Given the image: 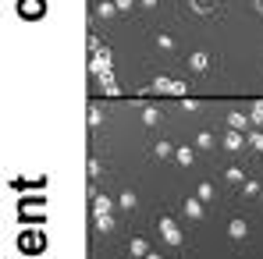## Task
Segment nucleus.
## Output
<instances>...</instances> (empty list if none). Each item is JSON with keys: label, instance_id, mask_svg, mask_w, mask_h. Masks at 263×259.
<instances>
[{"label": "nucleus", "instance_id": "nucleus-1", "mask_svg": "<svg viewBox=\"0 0 263 259\" xmlns=\"http://www.w3.org/2000/svg\"><path fill=\"white\" fill-rule=\"evenodd\" d=\"M160 234H164L167 245H175V249L185 245V234H181V227L175 224V216H160Z\"/></svg>", "mask_w": 263, "mask_h": 259}, {"label": "nucleus", "instance_id": "nucleus-2", "mask_svg": "<svg viewBox=\"0 0 263 259\" xmlns=\"http://www.w3.org/2000/svg\"><path fill=\"white\" fill-rule=\"evenodd\" d=\"M149 89H153V92H171V96H185V82H178V78H164V75H157Z\"/></svg>", "mask_w": 263, "mask_h": 259}, {"label": "nucleus", "instance_id": "nucleus-3", "mask_svg": "<svg viewBox=\"0 0 263 259\" xmlns=\"http://www.w3.org/2000/svg\"><path fill=\"white\" fill-rule=\"evenodd\" d=\"M92 75H110V50L107 46H100V50H92Z\"/></svg>", "mask_w": 263, "mask_h": 259}, {"label": "nucleus", "instance_id": "nucleus-4", "mask_svg": "<svg viewBox=\"0 0 263 259\" xmlns=\"http://www.w3.org/2000/svg\"><path fill=\"white\" fill-rule=\"evenodd\" d=\"M43 245H46V234L43 231H32V234H22V252H43Z\"/></svg>", "mask_w": 263, "mask_h": 259}, {"label": "nucleus", "instance_id": "nucleus-5", "mask_svg": "<svg viewBox=\"0 0 263 259\" xmlns=\"http://www.w3.org/2000/svg\"><path fill=\"white\" fill-rule=\"evenodd\" d=\"M43 213V199H29V203H22V216L25 220H40Z\"/></svg>", "mask_w": 263, "mask_h": 259}, {"label": "nucleus", "instance_id": "nucleus-6", "mask_svg": "<svg viewBox=\"0 0 263 259\" xmlns=\"http://www.w3.org/2000/svg\"><path fill=\"white\" fill-rule=\"evenodd\" d=\"M228 234H231V238H235V242H242V238H246V234H249V224H246V220H242V216H235V220H231V224H228Z\"/></svg>", "mask_w": 263, "mask_h": 259}, {"label": "nucleus", "instance_id": "nucleus-7", "mask_svg": "<svg viewBox=\"0 0 263 259\" xmlns=\"http://www.w3.org/2000/svg\"><path fill=\"white\" fill-rule=\"evenodd\" d=\"M253 125V117H246V114H238V110H231L228 114V128H235V131H246Z\"/></svg>", "mask_w": 263, "mask_h": 259}, {"label": "nucleus", "instance_id": "nucleus-8", "mask_svg": "<svg viewBox=\"0 0 263 259\" xmlns=\"http://www.w3.org/2000/svg\"><path fill=\"white\" fill-rule=\"evenodd\" d=\"M43 11H46L43 0H22V14H25V18H36V14H43Z\"/></svg>", "mask_w": 263, "mask_h": 259}, {"label": "nucleus", "instance_id": "nucleus-9", "mask_svg": "<svg viewBox=\"0 0 263 259\" xmlns=\"http://www.w3.org/2000/svg\"><path fill=\"white\" fill-rule=\"evenodd\" d=\"M224 149H228V153H238V149H242V131H228V135H224Z\"/></svg>", "mask_w": 263, "mask_h": 259}, {"label": "nucleus", "instance_id": "nucleus-10", "mask_svg": "<svg viewBox=\"0 0 263 259\" xmlns=\"http://www.w3.org/2000/svg\"><path fill=\"white\" fill-rule=\"evenodd\" d=\"M175 153H178V149H175V146H171V142H164V138H160V142L153 146V156H157V160H171Z\"/></svg>", "mask_w": 263, "mask_h": 259}, {"label": "nucleus", "instance_id": "nucleus-11", "mask_svg": "<svg viewBox=\"0 0 263 259\" xmlns=\"http://www.w3.org/2000/svg\"><path fill=\"white\" fill-rule=\"evenodd\" d=\"M175 164H181V167H192V164H196V149L181 146V149L175 153Z\"/></svg>", "mask_w": 263, "mask_h": 259}, {"label": "nucleus", "instance_id": "nucleus-12", "mask_svg": "<svg viewBox=\"0 0 263 259\" xmlns=\"http://www.w3.org/2000/svg\"><path fill=\"white\" fill-rule=\"evenodd\" d=\"M189 4H192L196 14H214L217 11V0H189Z\"/></svg>", "mask_w": 263, "mask_h": 259}, {"label": "nucleus", "instance_id": "nucleus-13", "mask_svg": "<svg viewBox=\"0 0 263 259\" xmlns=\"http://www.w3.org/2000/svg\"><path fill=\"white\" fill-rule=\"evenodd\" d=\"M128 252H132V256H149V242H146V238H132Z\"/></svg>", "mask_w": 263, "mask_h": 259}, {"label": "nucleus", "instance_id": "nucleus-14", "mask_svg": "<svg viewBox=\"0 0 263 259\" xmlns=\"http://www.w3.org/2000/svg\"><path fill=\"white\" fill-rule=\"evenodd\" d=\"M96 231H100V234H110V231H114V216L110 213H96Z\"/></svg>", "mask_w": 263, "mask_h": 259}, {"label": "nucleus", "instance_id": "nucleus-15", "mask_svg": "<svg viewBox=\"0 0 263 259\" xmlns=\"http://www.w3.org/2000/svg\"><path fill=\"white\" fill-rule=\"evenodd\" d=\"M185 216L199 220V216H203V199H185Z\"/></svg>", "mask_w": 263, "mask_h": 259}, {"label": "nucleus", "instance_id": "nucleus-16", "mask_svg": "<svg viewBox=\"0 0 263 259\" xmlns=\"http://www.w3.org/2000/svg\"><path fill=\"white\" fill-rule=\"evenodd\" d=\"M189 68H192V71H206V68H210V57H206V53H192V57H189Z\"/></svg>", "mask_w": 263, "mask_h": 259}, {"label": "nucleus", "instance_id": "nucleus-17", "mask_svg": "<svg viewBox=\"0 0 263 259\" xmlns=\"http://www.w3.org/2000/svg\"><path fill=\"white\" fill-rule=\"evenodd\" d=\"M92 213H110V199H107L103 192L92 195Z\"/></svg>", "mask_w": 263, "mask_h": 259}, {"label": "nucleus", "instance_id": "nucleus-18", "mask_svg": "<svg viewBox=\"0 0 263 259\" xmlns=\"http://www.w3.org/2000/svg\"><path fill=\"white\" fill-rule=\"evenodd\" d=\"M114 11H118V4H110V0L96 4V18H114Z\"/></svg>", "mask_w": 263, "mask_h": 259}, {"label": "nucleus", "instance_id": "nucleus-19", "mask_svg": "<svg viewBox=\"0 0 263 259\" xmlns=\"http://www.w3.org/2000/svg\"><path fill=\"white\" fill-rule=\"evenodd\" d=\"M196 199H203V203H210V199H214V185H210V181H203V185H196Z\"/></svg>", "mask_w": 263, "mask_h": 259}, {"label": "nucleus", "instance_id": "nucleus-20", "mask_svg": "<svg viewBox=\"0 0 263 259\" xmlns=\"http://www.w3.org/2000/svg\"><path fill=\"white\" fill-rule=\"evenodd\" d=\"M196 146H199V149H214V135H210L206 128L196 131Z\"/></svg>", "mask_w": 263, "mask_h": 259}, {"label": "nucleus", "instance_id": "nucleus-21", "mask_svg": "<svg viewBox=\"0 0 263 259\" xmlns=\"http://www.w3.org/2000/svg\"><path fill=\"white\" fill-rule=\"evenodd\" d=\"M231 185H246V174H242V167H228V174H224Z\"/></svg>", "mask_w": 263, "mask_h": 259}, {"label": "nucleus", "instance_id": "nucleus-22", "mask_svg": "<svg viewBox=\"0 0 263 259\" xmlns=\"http://www.w3.org/2000/svg\"><path fill=\"white\" fill-rule=\"evenodd\" d=\"M100 82H103V92H107V96H118V82H114V75H103Z\"/></svg>", "mask_w": 263, "mask_h": 259}, {"label": "nucleus", "instance_id": "nucleus-23", "mask_svg": "<svg viewBox=\"0 0 263 259\" xmlns=\"http://www.w3.org/2000/svg\"><path fill=\"white\" fill-rule=\"evenodd\" d=\"M142 121H146V125H157V121H160V110H157V107H146V110H142Z\"/></svg>", "mask_w": 263, "mask_h": 259}, {"label": "nucleus", "instance_id": "nucleus-24", "mask_svg": "<svg viewBox=\"0 0 263 259\" xmlns=\"http://www.w3.org/2000/svg\"><path fill=\"white\" fill-rule=\"evenodd\" d=\"M260 192H263L260 181H246V185H242V195H260Z\"/></svg>", "mask_w": 263, "mask_h": 259}, {"label": "nucleus", "instance_id": "nucleus-25", "mask_svg": "<svg viewBox=\"0 0 263 259\" xmlns=\"http://www.w3.org/2000/svg\"><path fill=\"white\" fill-rule=\"evenodd\" d=\"M121 210H135V192H121Z\"/></svg>", "mask_w": 263, "mask_h": 259}, {"label": "nucleus", "instance_id": "nucleus-26", "mask_svg": "<svg viewBox=\"0 0 263 259\" xmlns=\"http://www.w3.org/2000/svg\"><path fill=\"white\" fill-rule=\"evenodd\" d=\"M249 146H253L256 153H263V131H249Z\"/></svg>", "mask_w": 263, "mask_h": 259}, {"label": "nucleus", "instance_id": "nucleus-27", "mask_svg": "<svg viewBox=\"0 0 263 259\" xmlns=\"http://www.w3.org/2000/svg\"><path fill=\"white\" fill-rule=\"evenodd\" d=\"M157 46H160V50H164V53H167V50H175V39H171V36H164V32H160V36H157Z\"/></svg>", "mask_w": 263, "mask_h": 259}, {"label": "nucleus", "instance_id": "nucleus-28", "mask_svg": "<svg viewBox=\"0 0 263 259\" xmlns=\"http://www.w3.org/2000/svg\"><path fill=\"white\" fill-rule=\"evenodd\" d=\"M103 121V114H100V107H89V128H96Z\"/></svg>", "mask_w": 263, "mask_h": 259}, {"label": "nucleus", "instance_id": "nucleus-29", "mask_svg": "<svg viewBox=\"0 0 263 259\" xmlns=\"http://www.w3.org/2000/svg\"><path fill=\"white\" fill-rule=\"evenodd\" d=\"M249 117H253V125H263V99H256V107H253Z\"/></svg>", "mask_w": 263, "mask_h": 259}, {"label": "nucleus", "instance_id": "nucleus-30", "mask_svg": "<svg viewBox=\"0 0 263 259\" xmlns=\"http://www.w3.org/2000/svg\"><path fill=\"white\" fill-rule=\"evenodd\" d=\"M86 171H89V177H96V174H100V160H89Z\"/></svg>", "mask_w": 263, "mask_h": 259}, {"label": "nucleus", "instance_id": "nucleus-31", "mask_svg": "<svg viewBox=\"0 0 263 259\" xmlns=\"http://www.w3.org/2000/svg\"><path fill=\"white\" fill-rule=\"evenodd\" d=\"M114 4H118V11H132V4H135V0H114Z\"/></svg>", "mask_w": 263, "mask_h": 259}, {"label": "nucleus", "instance_id": "nucleus-32", "mask_svg": "<svg viewBox=\"0 0 263 259\" xmlns=\"http://www.w3.org/2000/svg\"><path fill=\"white\" fill-rule=\"evenodd\" d=\"M142 259H164V256L160 252H149V256H142Z\"/></svg>", "mask_w": 263, "mask_h": 259}, {"label": "nucleus", "instance_id": "nucleus-33", "mask_svg": "<svg viewBox=\"0 0 263 259\" xmlns=\"http://www.w3.org/2000/svg\"><path fill=\"white\" fill-rule=\"evenodd\" d=\"M256 11H263V0H256Z\"/></svg>", "mask_w": 263, "mask_h": 259}, {"label": "nucleus", "instance_id": "nucleus-34", "mask_svg": "<svg viewBox=\"0 0 263 259\" xmlns=\"http://www.w3.org/2000/svg\"><path fill=\"white\" fill-rule=\"evenodd\" d=\"M260 199H263V192H260Z\"/></svg>", "mask_w": 263, "mask_h": 259}]
</instances>
